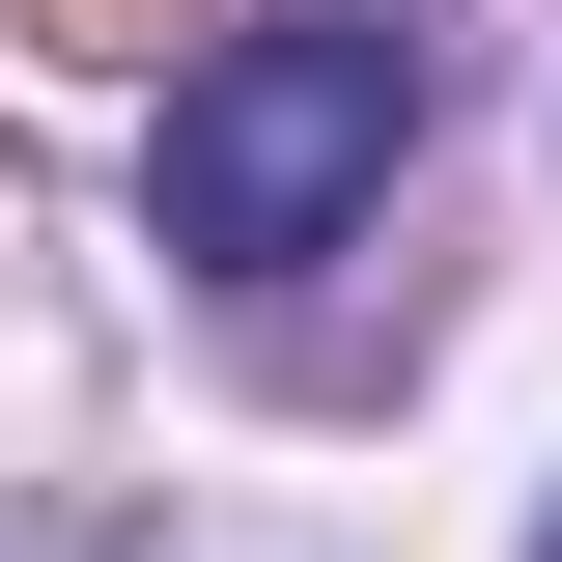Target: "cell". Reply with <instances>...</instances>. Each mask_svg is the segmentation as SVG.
<instances>
[{"label": "cell", "mask_w": 562, "mask_h": 562, "mask_svg": "<svg viewBox=\"0 0 562 562\" xmlns=\"http://www.w3.org/2000/svg\"><path fill=\"white\" fill-rule=\"evenodd\" d=\"M394 140H422V29H366V0H281V29H225L198 85H169V169H140V225L198 281H281V254H338L366 198H394Z\"/></svg>", "instance_id": "cell-1"}, {"label": "cell", "mask_w": 562, "mask_h": 562, "mask_svg": "<svg viewBox=\"0 0 562 562\" xmlns=\"http://www.w3.org/2000/svg\"><path fill=\"white\" fill-rule=\"evenodd\" d=\"M29 29H57V57H169V0H29Z\"/></svg>", "instance_id": "cell-2"}, {"label": "cell", "mask_w": 562, "mask_h": 562, "mask_svg": "<svg viewBox=\"0 0 562 562\" xmlns=\"http://www.w3.org/2000/svg\"><path fill=\"white\" fill-rule=\"evenodd\" d=\"M535 562H562V535H535Z\"/></svg>", "instance_id": "cell-3"}]
</instances>
